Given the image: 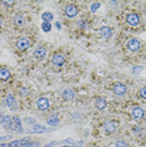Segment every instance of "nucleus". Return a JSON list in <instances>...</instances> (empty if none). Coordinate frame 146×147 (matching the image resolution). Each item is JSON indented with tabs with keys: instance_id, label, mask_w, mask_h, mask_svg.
<instances>
[{
	"instance_id": "nucleus-17",
	"label": "nucleus",
	"mask_w": 146,
	"mask_h": 147,
	"mask_svg": "<svg viewBox=\"0 0 146 147\" xmlns=\"http://www.w3.org/2000/svg\"><path fill=\"white\" fill-rule=\"evenodd\" d=\"M63 98H64L66 101H72V99L74 98V92H73L72 89H66V91L63 92Z\"/></svg>"
},
{
	"instance_id": "nucleus-18",
	"label": "nucleus",
	"mask_w": 146,
	"mask_h": 147,
	"mask_svg": "<svg viewBox=\"0 0 146 147\" xmlns=\"http://www.w3.org/2000/svg\"><path fill=\"white\" fill-rule=\"evenodd\" d=\"M3 125V127H5V128H10V126H11V117H9V116H4L3 117V119H1V122H0Z\"/></svg>"
},
{
	"instance_id": "nucleus-3",
	"label": "nucleus",
	"mask_w": 146,
	"mask_h": 147,
	"mask_svg": "<svg viewBox=\"0 0 146 147\" xmlns=\"http://www.w3.org/2000/svg\"><path fill=\"white\" fill-rule=\"evenodd\" d=\"M36 107H38L41 111H47L49 108V101L45 97H39L36 99Z\"/></svg>"
},
{
	"instance_id": "nucleus-7",
	"label": "nucleus",
	"mask_w": 146,
	"mask_h": 147,
	"mask_svg": "<svg viewBox=\"0 0 146 147\" xmlns=\"http://www.w3.org/2000/svg\"><path fill=\"white\" fill-rule=\"evenodd\" d=\"M29 45H30V42H29L28 38H20V39H18V42H16V47H18V49H20V51L28 49Z\"/></svg>"
},
{
	"instance_id": "nucleus-33",
	"label": "nucleus",
	"mask_w": 146,
	"mask_h": 147,
	"mask_svg": "<svg viewBox=\"0 0 146 147\" xmlns=\"http://www.w3.org/2000/svg\"><path fill=\"white\" fill-rule=\"evenodd\" d=\"M0 147H10V146H9V143H1Z\"/></svg>"
},
{
	"instance_id": "nucleus-10",
	"label": "nucleus",
	"mask_w": 146,
	"mask_h": 147,
	"mask_svg": "<svg viewBox=\"0 0 146 147\" xmlns=\"http://www.w3.org/2000/svg\"><path fill=\"white\" fill-rule=\"evenodd\" d=\"M64 62H66V59H64V57H63V54H54L52 57V63L57 67L63 65Z\"/></svg>"
},
{
	"instance_id": "nucleus-23",
	"label": "nucleus",
	"mask_w": 146,
	"mask_h": 147,
	"mask_svg": "<svg viewBox=\"0 0 146 147\" xmlns=\"http://www.w3.org/2000/svg\"><path fill=\"white\" fill-rule=\"evenodd\" d=\"M42 29L44 32H49L52 29V26H51V23H43L42 24Z\"/></svg>"
},
{
	"instance_id": "nucleus-32",
	"label": "nucleus",
	"mask_w": 146,
	"mask_h": 147,
	"mask_svg": "<svg viewBox=\"0 0 146 147\" xmlns=\"http://www.w3.org/2000/svg\"><path fill=\"white\" fill-rule=\"evenodd\" d=\"M8 138H10V136H3V137H0V142H3L4 140H8Z\"/></svg>"
},
{
	"instance_id": "nucleus-19",
	"label": "nucleus",
	"mask_w": 146,
	"mask_h": 147,
	"mask_svg": "<svg viewBox=\"0 0 146 147\" xmlns=\"http://www.w3.org/2000/svg\"><path fill=\"white\" fill-rule=\"evenodd\" d=\"M47 131H49V129L45 128V127L39 126V125H34L33 126V129L30 132H33V133H42V132H47Z\"/></svg>"
},
{
	"instance_id": "nucleus-29",
	"label": "nucleus",
	"mask_w": 146,
	"mask_h": 147,
	"mask_svg": "<svg viewBox=\"0 0 146 147\" xmlns=\"http://www.w3.org/2000/svg\"><path fill=\"white\" fill-rule=\"evenodd\" d=\"M25 122H26V123H29V125H32V123L34 125V123H35V119H34V118H32V117H28V118H25Z\"/></svg>"
},
{
	"instance_id": "nucleus-22",
	"label": "nucleus",
	"mask_w": 146,
	"mask_h": 147,
	"mask_svg": "<svg viewBox=\"0 0 146 147\" xmlns=\"http://www.w3.org/2000/svg\"><path fill=\"white\" fill-rule=\"evenodd\" d=\"M48 125H51V126H58V125H59V119H57V117H55V116L49 117Z\"/></svg>"
},
{
	"instance_id": "nucleus-30",
	"label": "nucleus",
	"mask_w": 146,
	"mask_h": 147,
	"mask_svg": "<svg viewBox=\"0 0 146 147\" xmlns=\"http://www.w3.org/2000/svg\"><path fill=\"white\" fill-rule=\"evenodd\" d=\"M141 69H142V67H141V65H139V67H135V68L132 69V72H134V73H140V72H141Z\"/></svg>"
},
{
	"instance_id": "nucleus-4",
	"label": "nucleus",
	"mask_w": 146,
	"mask_h": 147,
	"mask_svg": "<svg viewBox=\"0 0 146 147\" xmlns=\"http://www.w3.org/2000/svg\"><path fill=\"white\" fill-rule=\"evenodd\" d=\"M126 20H127V23L132 26H136L140 23V18H139L137 14H135V13H130L127 16H126Z\"/></svg>"
},
{
	"instance_id": "nucleus-11",
	"label": "nucleus",
	"mask_w": 146,
	"mask_h": 147,
	"mask_svg": "<svg viewBox=\"0 0 146 147\" xmlns=\"http://www.w3.org/2000/svg\"><path fill=\"white\" fill-rule=\"evenodd\" d=\"M99 34H101L102 38L107 40V39H110L112 35V29L110 28V26H102V28L99 29Z\"/></svg>"
},
{
	"instance_id": "nucleus-6",
	"label": "nucleus",
	"mask_w": 146,
	"mask_h": 147,
	"mask_svg": "<svg viewBox=\"0 0 146 147\" xmlns=\"http://www.w3.org/2000/svg\"><path fill=\"white\" fill-rule=\"evenodd\" d=\"M114 92L116 96H124V94H126V92H127V88H126V86L122 84V83H117V84L114 86Z\"/></svg>"
},
{
	"instance_id": "nucleus-5",
	"label": "nucleus",
	"mask_w": 146,
	"mask_h": 147,
	"mask_svg": "<svg viewBox=\"0 0 146 147\" xmlns=\"http://www.w3.org/2000/svg\"><path fill=\"white\" fill-rule=\"evenodd\" d=\"M66 15L68 16V18H73V16H76L78 14V9H77V6L76 5H73V4H69L66 6Z\"/></svg>"
},
{
	"instance_id": "nucleus-31",
	"label": "nucleus",
	"mask_w": 146,
	"mask_h": 147,
	"mask_svg": "<svg viewBox=\"0 0 146 147\" xmlns=\"http://www.w3.org/2000/svg\"><path fill=\"white\" fill-rule=\"evenodd\" d=\"M132 131H134L135 133H140L141 128H140V127H137V126H135V127H132Z\"/></svg>"
},
{
	"instance_id": "nucleus-27",
	"label": "nucleus",
	"mask_w": 146,
	"mask_h": 147,
	"mask_svg": "<svg viewBox=\"0 0 146 147\" xmlns=\"http://www.w3.org/2000/svg\"><path fill=\"white\" fill-rule=\"evenodd\" d=\"M99 5H101V4H99V3H96V4H92L91 5V11H96V10H97V9L99 8Z\"/></svg>"
},
{
	"instance_id": "nucleus-37",
	"label": "nucleus",
	"mask_w": 146,
	"mask_h": 147,
	"mask_svg": "<svg viewBox=\"0 0 146 147\" xmlns=\"http://www.w3.org/2000/svg\"><path fill=\"white\" fill-rule=\"evenodd\" d=\"M93 147H99V146H93Z\"/></svg>"
},
{
	"instance_id": "nucleus-16",
	"label": "nucleus",
	"mask_w": 146,
	"mask_h": 147,
	"mask_svg": "<svg viewBox=\"0 0 146 147\" xmlns=\"http://www.w3.org/2000/svg\"><path fill=\"white\" fill-rule=\"evenodd\" d=\"M106 105H107V102H106V99L102 98V97H98V98L96 99V107H97V109H99V111L105 109Z\"/></svg>"
},
{
	"instance_id": "nucleus-2",
	"label": "nucleus",
	"mask_w": 146,
	"mask_h": 147,
	"mask_svg": "<svg viewBox=\"0 0 146 147\" xmlns=\"http://www.w3.org/2000/svg\"><path fill=\"white\" fill-rule=\"evenodd\" d=\"M10 128H11V129H15V131H16V132H19V133H22V132H23L22 121H20V118H19V117L14 116V117L11 118V126H10Z\"/></svg>"
},
{
	"instance_id": "nucleus-8",
	"label": "nucleus",
	"mask_w": 146,
	"mask_h": 147,
	"mask_svg": "<svg viewBox=\"0 0 146 147\" xmlns=\"http://www.w3.org/2000/svg\"><path fill=\"white\" fill-rule=\"evenodd\" d=\"M116 128H117V123L114 122V121H107L105 123L103 126V129L106 133H112L116 131Z\"/></svg>"
},
{
	"instance_id": "nucleus-1",
	"label": "nucleus",
	"mask_w": 146,
	"mask_h": 147,
	"mask_svg": "<svg viewBox=\"0 0 146 147\" xmlns=\"http://www.w3.org/2000/svg\"><path fill=\"white\" fill-rule=\"evenodd\" d=\"M140 47H141V43H140L139 39L131 38V39H128L127 40V48L130 49L131 52H137L139 49H140Z\"/></svg>"
},
{
	"instance_id": "nucleus-24",
	"label": "nucleus",
	"mask_w": 146,
	"mask_h": 147,
	"mask_svg": "<svg viewBox=\"0 0 146 147\" xmlns=\"http://www.w3.org/2000/svg\"><path fill=\"white\" fill-rule=\"evenodd\" d=\"M116 147H128V145H127V143H126L125 141L120 140V141L116 142Z\"/></svg>"
},
{
	"instance_id": "nucleus-21",
	"label": "nucleus",
	"mask_w": 146,
	"mask_h": 147,
	"mask_svg": "<svg viewBox=\"0 0 146 147\" xmlns=\"http://www.w3.org/2000/svg\"><path fill=\"white\" fill-rule=\"evenodd\" d=\"M14 23L18 26H22L23 24H24V16H23L22 14H16L14 16Z\"/></svg>"
},
{
	"instance_id": "nucleus-12",
	"label": "nucleus",
	"mask_w": 146,
	"mask_h": 147,
	"mask_svg": "<svg viewBox=\"0 0 146 147\" xmlns=\"http://www.w3.org/2000/svg\"><path fill=\"white\" fill-rule=\"evenodd\" d=\"M45 55H47V49L44 47H38L34 52V57L36 59H44Z\"/></svg>"
},
{
	"instance_id": "nucleus-34",
	"label": "nucleus",
	"mask_w": 146,
	"mask_h": 147,
	"mask_svg": "<svg viewBox=\"0 0 146 147\" xmlns=\"http://www.w3.org/2000/svg\"><path fill=\"white\" fill-rule=\"evenodd\" d=\"M55 26H57L58 29H61V24H59V23H57V24H55Z\"/></svg>"
},
{
	"instance_id": "nucleus-20",
	"label": "nucleus",
	"mask_w": 146,
	"mask_h": 147,
	"mask_svg": "<svg viewBox=\"0 0 146 147\" xmlns=\"http://www.w3.org/2000/svg\"><path fill=\"white\" fill-rule=\"evenodd\" d=\"M42 19H43V23H49L53 20V14L49 11H45V13H43Z\"/></svg>"
},
{
	"instance_id": "nucleus-26",
	"label": "nucleus",
	"mask_w": 146,
	"mask_h": 147,
	"mask_svg": "<svg viewBox=\"0 0 146 147\" xmlns=\"http://www.w3.org/2000/svg\"><path fill=\"white\" fill-rule=\"evenodd\" d=\"M22 147H39V143L38 142H29V143H26V145L22 146Z\"/></svg>"
},
{
	"instance_id": "nucleus-14",
	"label": "nucleus",
	"mask_w": 146,
	"mask_h": 147,
	"mask_svg": "<svg viewBox=\"0 0 146 147\" xmlns=\"http://www.w3.org/2000/svg\"><path fill=\"white\" fill-rule=\"evenodd\" d=\"M6 102H8V106L10 107L11 111H16L18 106H16V101H15L14 97H13V94H8V97H6Z\"/></svg>"
},
{
	"instance_id": "nucleus-36",
	"label": "nucleus",
	"mask_w": 146,
	"mask_h": 147,
	"mask_svg": "<svg viewBox=\"0 0 146 147\" xmlns=\"http://www.w3.org/2000/svg\"><path fill=\"white\" fill-rule=\"evenodd\" d=\"M63 147H72V146H63Z\"/></svg>"
},
{
	"instance_id": "nucleus-9",
	"label": "nucleus",
	"mask_w": 146,
	"mask_h": 147,
	"mask_svg": "<svg viewBox=\"0 0 146 147\" xmlns=\"http://www.w3.org/2000/svg\"><path fill=\"white\" fill-rule=\"evenodd\" d=\"M132 117H134V119H141L142 117H144V109L141 108V107L139 106H135L134 108H132Z\"/></svg>"
},
{
	"instance_id": "nucleus-25",
	"label": "nucleus",
	"mask_w": 146,
	"mask_h": 147,
	"mask_svg": "<svg viewBox=\"0 0 146 147\" xmlns=\"http://www.w3.org/2000/svg\"><path fill=\"white\" fill-rule=\"evenodd\" d=\"M139 94H140V97H142V98H146V86H145V87H142V88L140 89Z\"/></svg>"
},
{
	"instance_id": "nucleus-28",
	"label": "nucleus",
	"mask_w": 146,
	"mask_h": 147,
	"mask_svg": "<svg viewBox=\"0 0 146 147\" xmlns=\"http://www.w3.org/2000/svg\"><path fill=\"white\" fill-rule=\"evenodd\" d=\"M28 88L26 87H24V88H20V96H26L28 94Z\"/></svg>"
},
{
	"instance_id": "nucleus-15",
	"label": "nucleus",
	"mask_w": 146,
	"mask_h": 147,
	"mask_svg": "<svg viewBox=\"0 0 146 147\" xmlns=\"http://www.w3.org/2000/svg\"><path fill=\"white\" fill-rule=\"evenodd\" d=\"M10 77H11L10 72H9L6 68H1V69H0V81L6 82V81H9V79H10Z\"/></svg>"
},
{
	"instance_id": "nucleus-13",
	"label": "nucleus",
	"mask_w": 146,
	"mask_h": 147,
	"mask_svg": "<svg viewBox=\"0 0 146 147\" xmlns=\"http://www.w3.org/2000/svg\"><path fill=\"white\" fill-rule=\"evenodd\" d=\"M30 142V140L28 138V137H25V138H23V140H16V141H13L9 143V146L10 147H22V146H24L26 145V143H29Z\"/></svg>"
},
{
	"instance_id": "nucleus-35",
	"label": "nucleus",
	"mask_w": 146,
	"mask_h": 147,
	"mask_svg": "<svg viewBox=\"0 0 146 147\" xmlns=\"http://www.w3.org/2000/svg\"><path fill=\"white\" fill-rule=\"evenodd\" d=\"M3 25V22H1V19H0V26H1Z\"/></svg>"
}]
</instances>
